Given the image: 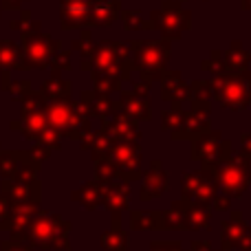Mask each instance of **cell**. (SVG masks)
Instances as JSON below:
<instances>
[{"mask_svg":"<svg viewBox=\"0 0 251 251\" xmlns=\"http://www.w3.org/2000/svg\"><path fill=\"white\" fill-rule=\"evenodd\" d=\"M71 223L60 218L57 214L42 212L38 209L33 223L29 227V238L40 251L44 249H57V251H69L71 240H69Z\"/></svg>","mask_w":251,"mask_h":251,"instance_id":"cell-1","label":"cell"},{"mask_svg":"<svg viewBox=\"0 0 251 251\" xmlns=\"http://www.w3.org/2000/svg\"><path fill=\"white\" fill-rule=\"evenodd\" d=\"M22 49H25V57L29 62L31 69H49L53 62V57L62 51V44L57 38L47 35L42 31H35V33H22L20 40Z\"/></svg>","mask_w":251,"mask_h":251,"instance_id":"cell-2","label":"cell"},{"mask_svg":"<svg viewBox=\"0 0 251 251\" xmlns=\"http://www.w3.org/2000/svg\"><path fill=\"white\" fill-rule=\"evenodd\" d=\"M20 110H22V134L29 141H38L42 130L49 126L47 117V100L42 93H29L20 100Z\"/></svg>","mask_w":251,"mask_h":251,"instance_id":"cell-3","label":"cell"},{"mask_svg":"<svg viewBox=\"0 0 251 251\" xmlns=\"http://www.w3.org/2000/svg\"><path fill=\"white\" fill-rule=\"evenodd\" d=\"M139 156H141V150L134 141H115L110 150V159L117 165L119 176H124L126 181L139 176Z\"/></svg>","mask_w":251,"mask_h":251,"instance_id":"cell-4","label":"cell"},{"mask_svg":"<svg viewBox=\"0 0 251 251\" xmlns=\"http://www.w3.org/2000/svg\"><path fill=\"white\" fill-rule=\"evenodd\" d=\"M93 0H60V16L62 29H86L91 22Z\"/></svg>","mask_w":251,"mask_h":251,"instance_id":"cell-5","label":"cell"},{"mask_svg":"<svg viewBox=\"0 0 251 251\" xmlns=\"http://www.w3.org/2000/svg\"><path fill=\"white\" fill-rule=\"evenodd\" d=\"M40 181L25 183V181H7L2 178L0 183V192L11 201V205H40Z\"/></svg>","mask_w":251,"mask_h":251,"instance_id":"cell-6","label":"cell"},{"mask_svg":"<svg viewBox=\"0 0 251 251\" xmlns=\"http://www.w3.org/2000/svg\"><path fill=\"white\" fill-rule=\"evenodd\" d=\"M22 44L13 40H0V73L2 71H29Z\"/></svg>","mask_w":251,"mask_h":251,"instance_id":"cell-7","label":"cell"},{"mask_svg":"<svg viewBox=\"0 0 251 251\" xmlns=\"http://www.w3.org/2000/svg\"><path fill=\"white\" fill-rule=\"evenodd\" d=\"M137 49L134 53V60L137 66H141L143 71H156L165 60H168V49L163 44H132Z\"/></svg>","mask_w":251,"mask_h":251,"instance_id":"cell-8","label":"cell"},{"mask_svg":"<svg viewBox=\"0 0 251 251\" xmlns=\"http://www.w3.org/2000/svg\"><path fill=\"white\" fill-rule=\"evenodd\" d=\"M106 187H108V183H101V181H97V178H95V181L82 185L79 190H75L71 199H73L75 203H79L82 207H86L88 212H95V209L104 203Z\"/></svg>","mask_w":251,"mask_h":251,"instance_id":"cell-9","label":"cell"},{"mask_svg":"<svg viewBox=\"0 0 251 251\" xmlns=\"http://www.w3.org/2000/svg\"><path fill=\"white\" fill-rule=\"evenodd\" d=\"M104 130L113 137V141H137L139 139V130L134 122L128 115H117L110 122L104 124Z\"/></svg>","mask_w":251,"mask_h":251,"instance_id":"cell-10","label":"cell"},{"mask_svg":"<svg viewBox=\"0 0 251 251\" xmlns=\"http://www.w3.org/2000/svg\"><path fill=\"white\" fill-rule=\"evenodd\" d=\"M42 97L47 101H69L71 100V82L64 79L57 71H53V75L42 84L40 88Z\"/></svg>","mask_w":251,"mask_h":251,"instance_id":"cell-11","label":"cell"},{"mask_svg":"<svg viewBox=\"0 0 251 251\" xmlns=\"http://www.w3.org/2000/svg\"><path fill=\"white\" fill-rule=\"evenodd\" d=\"M82 104L88 106L91 115L104 119V122L115 113V110H117V108H115V104L110 101L108 95H104V93H97V91H84L82 93Z\"/></svg>","mask_w":251,"mask_h":251,"instance_id":"cell-12","label":"cell"},{"mask_svg":"<svg viewBox=\"0 0 251 251\" xmlns=\"http://www.w3.org/2000/svg\"><path fill=\"white\" fill-rule=\"evenodd\" d=\"M119 13V4L115 0H93L91 7V22L93 26H110Z\"/></svg>","mask_w":251,"mask_h":251,"instance_id":"cell-13","label":"cell"},{"mask_svg":"<svg viewBox=\"0 0 251 251\" xmlns=\"http://www.w3.org/2000/svg\"><path fill=\"white\" fill-rule=\"evenodd\" d=\"M104 205L113 214V221H119V212H124L128 207V187H124L122 183H108Z\"/></svg>","mask_w":251,"mask_h":251,"instance_id":"cell-14","label":"cell"},{"mask_svg":"<svg viewBox=\"0 0 251 251\" xmlns=\"http://www.w3.org/2000/svg\"><path fill=\"white\" fill-rule=\"evenodd\" d=\"M119 106L128 117L134 119H148L150 117V110H148V101L146 100H139L137 93H126L119 100Z\"/></svg>","mask_w":251,"mask_h":251,"instance_id":"cell-15","label":"cell"},{"mask_svg":"<svg viewBox=\"0 0 251 251\" xmlns=\"http://www.w3.org/2000/svg\"><path fill=\"white\" fill-rule=\"evenodd\" d=\"M101 247L106 251H126L128 249V234L119 227V221H113V227L101 236Z\"/></svg>","mask_w":251,"mask_h":251,"instance_id":"cell-16","label":"cell"},{"mask_svg":"<svg viewBox=\"0 0 251 251\" xmlns=\"http://www.w3.org/2000/svg\"><path fill=\"white\" fill-rule=\"evenodd\" d=\"M20 165H22V150H4L2 156H0V176L7 178V181L18 178Z\"/></svg>","mask_w":251,"mask_h":251,"instance_id":"cell-17","label":"cell"},{"mask_svg":"<svg viewBox=\"0 0 251 251\" xmlns=\"http://www.w3.org/2000/svg\"><path fill=\"white\" fill-rule=\"evenodd\" d=\"M165 185H168V181H165V174L161 172L159 163H154V168H152V172L146 176V183H143V192H141V199L148 201L152 199V196L161 194V192L165 190Z\"/></svg>","mask_w":251,"mask_h":251,"instance_id":"cell-18","label":"cell"},{"mask_svg":"<svg viewBox=\"0 0 251 251\" xmlns=\"http://www.w3.org/2000/svg\"><path fill=\"white\" fill-rule=\"evenodd\" d=\"M95 161V178L101 183H115V178L119 176V170L115 165V161L108 156H93Z\"/></svg>","mask_w":251,"mask_h":251,"instance_id":"cell-19","label":"cell"},{"mask_svg":"<svg viewBox=\"0 0 251 251\" xmlns=\"http://www.w3.org/2000/svg\"><path fill=\"white\" fill-rule=\"evenodd\" d=\"M0 84H2V91L13 93L18 100H22L25 95L33 93L29 79H11V71H2V73H0Z\"/></svg>","mask_w":251,"mask_h":251,"instance_id":"cell-20","label":"cell"},{"mask_svg":"<svg viewBox=\"0 0 251 251\" xmlns=\"http://www.w3.org/2000/svg\"><path fill=\"white\" fill-rule=\"evenodd\" d=\"M93 82H95V91L97 93H104V95H108V93L117 91L122 79H119L117 75L101 73V71H93Z\"/></svg>","mask_w":251,"mask_h":251,"instance_id":"cell-21","label":"cell"},{"mask_svg":"<svg viewBox=\"0 0 251 251\" xmlns=\"http://www.w3.org/2000/svg\"><path fill=\"white\" fill-rule=\"evenodd\" d=\"M95 47L97 44H95V40H93V35L88 29H79V38L71 42V49H73V51H79L82 57H91L93 51H95Z\"/></svg>","mask_w":251,"mask_h":251,"instance_id":"cell-22","label":"cell"},{"mask_svg":"<svg viewBox=\"0 0 251 251\" xmlns=\"http://www.w3.org/2000/svg\"><path fill=\"white\" fill-rule=\"evenodd\" d=\"M11 29L18 31V33H35V31H40V22L38 20H31V11H26V9H22L20 11V20H13L11 22Z\"/></svg>","mask_w":251,"mask_h":251,"instance_id":"cell-23","label":"cell"},{"mask_svg":"<svg viewBox=\"0 0 251 251\" xmlns=\"http://www.w3.org/2000/svg\"><path fill=\"white\" fill-rule=\"evenodd\" d=\"M60 130H55L51 124L47 126V128L42 130V134L38 137V141L35 143H40V146H44L47 150H60Z\"/></svg>","mask_w":251,"mask_h":251,"instance_id":"cell-24","label":"cell"},{"mask_svg":"<svg viewBox=\"0 0 251 251\" xmlns=\"http://www.w3.org/2000/svg\"><path fill=\"white\" fill-rule=\"evenodd\" d=\"M11 209H13L11 201L0 192V231L2 229L9 231V225H11Z\"/></svg>","mask_w":251,"mask_h":251,"instance_id":"cell-25","label":"cell"},{"mask_svg":"<svg viewBox=\"0 0 251 251\" xmlns=\"http://www.w3.org/2000/svg\"><path fill=\"white\" fill-rule=\"evenodd\" d=\"M26 154H29V161L31 165H33L35 170H40V165H42V161L49 159V154H51V150H47L44 146H40V143H35L31 150H26Z\"/></svg>","mask_w":251,"mask_h":251,"instance_id":"cell-26","label":"cell"},{"mask_svg":"<svg viewBox=\"0 0 251 251\" xmlns=\"http://www.w3.org/2000/svg\"><path fill=\"white\" fill-rule=\"evenodd\" d=\"M122 20H124V26L128 31H134V29H146V22L141 20V13L139 11H122Z\"/></svg>","mask_w":251,"mask_h":251,"instance_id":"cell-27","label":"cell"},{"mask_svg":"<svg viewBox=\"0 0 251 251\" xmlns=\"http://www.w3.org/2000/svg\"><path fill=\"white\" fill-rule=\"evenodd\" d=\"M0 251H40V249L31 243H20V240L7 238L0 243Z\"/></svg>","mask_w":251,"mask_h":251,"instance_id":"cell-28","label":"cell"},{"mask_svg":"<svg viewBox=\"0 0 251 251\" xmlns=\"http://www.w3.org/2000/svg\"><path fill=\"white\" fill-rule=\"evenodd\" d=\"M51 66H53V71H57V73H62V71H69L71 69V53L69 51H60L55 57H53Z\"/></svg>","mask_w":251,"mask_h":251,"instance_id":"cell-29","label":"cell"},{"mask_svg":"<svg viewBox=\"0 0 251 251\" xmlns=\"http://www.w3.org/2000/svg\"><path fill=\"white\" fill-rule=\"evenodd\" d=\"M0 9L2 11H11V9H20V2H25V0H0Z\"/></svg>","mask_w":251,"mask_h":251,"instance_id":"cell-30","label":"cell"},{"mask_svg":"<svg viewBox=\"0 0 251 251\" xmlns=\"http://www.w3.org/2000/svg\"><path fill=\"white\" fill-rule=\"evenodd\" d=\"M11 130H13V132H22V122H20V119H18V122L13 119V122H11Z\"/></svg>","mask_w":251,"mask_h":251,"instance_id":"cell-31","label":"cell"},{"mask_svg":"<svg viewBox=\"0 0 251 251\" xmlns=\"http://www.w3.org/2000/svg\"><path fill=\"white\" fill-rule=\"evenodd\" d=\"M2 152H4V150H2V146H0V156H2Z\"/></svg>","mask_w":251,"mask_h":251,"instance_id":"cell-32","label":"cell"},{"mask_svg":"<svg viewBox=\"0 0 251 251\" xmlns=\"http://www.w3.org/2000/svg\"><path fill=\"white\" fill-rule=\"evenodd\" d=\"M0 16H2V11H0Z\"/></svg>","mask_w":251,"mask_h":251,"instance_id":"cell-33","label":"cell"}]
</instances>
